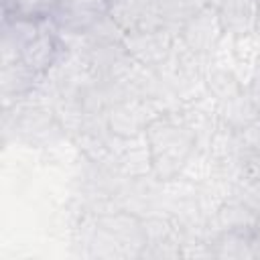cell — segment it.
Wrapping results in <instances>:
<instances>
[{"instance_id":"obj_1","label":"cell","mask_w":260,"mask_h":260,"mask_svg":"<svg viewBox=\"0 0 260 260\" xmlns=\"http://www.w3.org/2000/svg\"><path fill=\"white\" fill-rule=\"evenodd\" d=\"M146 142L154 175L160 179H173L187 165L195 146V134L185 124L156 118L146 126Z\"/></svg>"},{"instance_id":"obj_2","label":"cell","mask_w":260,"mask_h":260,"mask_svg":"<svg viewBox=\"0 0 260 260\" xmlns=\"http://www.w3.org/2000/svg\"><path fill=\"white\" fill-rule=\"evenodd\" d=\"M223 35H225V30L221 26L215 4L201 6L181 28V41L195 55L211 53L219 45Z\"/></svg>"},{"instance_id":"obj_3","label":"cell","mask_w":260,"mask_h":260,"mask_svg":"<svg viewBox=\"0 0 260 260\" xmlns=\"http://www.w3.org/2000/svg\"><path fill=\"white\" fill-rule=\"evenodd\" d=\"M108 14L126 35L165 28L160 10L154 0H110Z\"/></svg>"},{"instance_id":"obj_4","label":"cell","mask_w":260,"mask_h":260,"mask_svg":"<svg viewBox=\"0 0 260 260\" xmlns=\"http://www.w3.org/2000/svg\"><path fill=\"white\" fill-rule=\"evenodd\" d=\"M108 6L110 0H59L53 16L61 28L85 32L93 20L108 12Z\"/></svg>"},{"instance_id":"obj_5","label":"cell","mask_w":260,"mask_h":260,"mask_svg":"<svg viewBox=\"0 0 260 260\" xmlns=\"http://www.w3.org/2000/svg\"><path fill=\"white\" fill-rule=\"evenodd\" d=\"M217 14L225 35L244 37L258 28V0H217Z\"/></svg>"},{"instance_id":"obj_6","label":"cell","mask_w":260,"mask_h":260,"mask_svg":"<svg viewBox=\"0 0 260 260\" xmlns=\"http://www.w3.org/2000/svg\"><path fill=\"white\" fill-rule=\"evenodd\" d=\"M41 35V26L30 16L16 14L12 20L4 22L2 28V65L14 63L20 59L24 47Z\"/></svg>"},{"instance_id":"obj_7","label":"cell","mask_w":260,"mask_h":260,"mask_svg":"<svg viewBox=\"0 0 260 260\" xmlns=\"http://www.w3.org/2000/svg\"><path fill=\"white\" fill-rule=\"evenodd\" d=\"M57 51H59V45H57L55 37L41 30V35L24 47V51L20 55V61L24 65H28L35 73H43L45 69H49L55 63Z\"/></svg>"},{"instance_id":"obj_8","label":"cell","mask_w":260,"mask_h":260,"mask_svg":"<svg viewBox=\"0 0 260 260\" xmlns=\"http://www.w3.org/2000/svg\"><path fill=\"white\" fill-rule=\"evenodd\" d=\"M223 104V118L225 122L236 128V130H242L250 124H254L260 116L254 100L250 98V93H238L236 98L228 100V102H221Z\"/></svg>"},{"instance_id":"obj_9","label":"cell","mask_w":260,"mask_h":260,"mask_svg":"<svg viewBox=\"0 0 260 260\" xmlns=\"http://www.w3.org/2000/svg\"><path fill=\"white\" fill-rule=\"evenodd\" d=\"M37 75L39 73H35L20 59L14 61V63L2 65V91H4V95H8V93H16L18 95V93L30 89Z\"/></svg>"},{"instance_id":"obj_10","label":"cell","mask_w":260,"mask_h":260,"mask_svg":"<svg viewBox=\"0 0 260 260\" xmlns=\"http://www.w3.org/2000/svg\"><path fill=\"white\" fill-rule=\"evenodd\" d=\"M207 89L215 100L228 102L238 93H242V81L238 79L234 69L217 67L207 75Z\"/></svg>"},{"instance_id":"obj_11","label":"cell","mask_w":260,"mask_h":260,"mask_svg":"<svg viewBox=\"0 0 260 260\" xmlns=\"http://www.w3.org/2000/svg\"><path fill=\"white\" fill-rule=\"evenodd\" d=\"M217 217L221 221V225L228 230V232H238L242 228H250L254 221H256V215H254V209L248 207L244 201L242 203H225L219 207L217 211Z\"/></svg>"},{"instance_id":"obj_12","label":"cell","mask_w":260,"mask_h":260,"mask_svg":"<svg viewBox=\"0 0 260 260\" xmlns=\"http://www.w3.org/2000/svg\"><path fill=\"white\" fill-rule=\"evenodd\" d=\"M140 114L136 110H130V106H118L110 114V128L120 136H136L140 132Z\"/></svg>"},{"instance_id":"obj_13","label":"cell","mask_w":260,"mask_h":260,"mask_svg":"<svg viewBox=\"0 0 260 260\" xmlns=\"http://www.w3.org/2000/svg\"><path fill=\"white\" fill-rule=\"evenodd\" d=\"M57 4H59V0H12L14 12L20 14V16H30V18L53 14Z\"/></svg>"}]
</instances>
